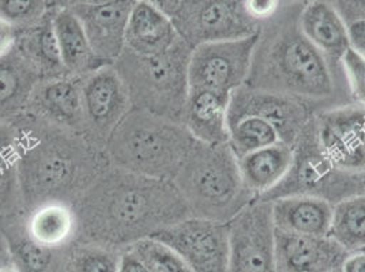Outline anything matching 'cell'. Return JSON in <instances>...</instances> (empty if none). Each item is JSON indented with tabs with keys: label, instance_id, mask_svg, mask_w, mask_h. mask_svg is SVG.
Segmentation results:
<instances>
[{
	"label": "cell",
	"instance_id": "cell-16",
	"mask_svg": "<svg viewBox=\"0 0 365 272\" xmlns=\"http://www.w3.org/2000/svg\"><path fill=\"white\" fill-rule=\"evenodd\" d=\"M137 0H109L94 6H79L71 11L81 21L94 55L112 66L125 48V31Z\"/></svg>",
	"mask_w": 365,
	"mask_h": 272
},
{
	"label": "cell",
	"instance_id": "cell-33",
	"mask_svg": "<svg viewBox=\"0 0 365 272\" xmlns=\"http://www.w3.org/2000/svg\"><path fill=\"white\" fill-rule=\"evenodd\" d=\"M354 104L365 109V56L350 48L341 61Z\"/></svg>",
	"mask_w": 365,
	"mask_h": 272
},
{
	"label": "cell",
	"instance_id": "cell-2",
	"mask_svg": "<svg viewBox=\"0 0 365 272\" xmlns=\"http://www.w3.org/2000/svg\"><path fill=\"white\" fill-rule=\"evenodd\" d=\"M18 150L22 210L26 215L46 203L73 206L109 167L107 152L83 134L24 115L10 122Z\"/></svg>",
	"mask_w": 365,
	"mask_h": 272
},
{
	"label": "cell",
	"instance_id": "cell-24",
	"mask_svg": "<svg viewBox=\"0 0 365 272\" xmlns=\"http://www.w3.org/2000/svg\"><path fill=\"white\" fill-rule=\"evenodd\" d=\"M51 10L53 11V28L67 74L85 76L108 66L94 55L81 21L71 10Z\"/></svg>",
	"mask_w": 365,
	"mask_h": 272
},
{
	"label": "cell",
	"instance_id": "cell-4",
	"mask_svg": "<svg viewBox=\"0 0 365 272\" xmlns=\"http://www.w3.org/2000/svg\"><path fill=\"white\" fill-rule=\"evenodd\" d=\"M195 143L182 122L131 108L109 137L106 152L113 167L173 182Z\"/></svg>",
	"mask_w": 365,
	"mask_h": 272
},
{
	"label": "cell",
	"instance_id": "cell-8",
	"mask_svg": "<svg viewBox=\"0 0 365 272\" xmlns=\"http://www.w3.org/2000/svg\"><path fill=\"white\" fill-rule=\"evenodd\" d=\"M260 31L250 37L195 46L188 66L190 89L232 94L243 88L251 71Z\"/></svg>",
	"mask_w": 365,
	"mask_h": 272
},
{
	"label": "cell",
	"instance_id": "cell-9",
	"mask_svg": "<svg viewBox=\"0 0 365 272\" xmlns=\"http://www.w3.org/2000/svg\"><path fill=\"white\" fill-rule=\"evenodd\" d=\"M228 224V272H277L272 202L254 200Z\"/></svg>",
	"mask_w": 365,
	"mask_h": 272
},
{
	"label": "cell",
	"instance_id": "cell-20",
	"mask_svg": "<svg viewBox=\"0 0 365 272\" xmlns=\"http://www.w3.org/2000/svg\"><path fill=\"white\" fill-rule=\"evenodd\" d=\"M274 227L305 236H329L333 204L318 197L290 195L270 200Z\"/></svg>",
	"mask_w": 365,
	"mask_h": 272
},
{
	"label": "cell",
	"instance_id": "cell-27",
	"mask_svg": "<svg viewBox=\"0 0 365 272\" xmlns=\"http://www.w3.org/2000/svg\"><path fill=\"white\" fill-rule=\"evenodd\" d=\"M25 215L21 202L14 127L0 121V225Z\"/></svg>",
	"mask_w": 365,
	"mask_h": 272
},
{
	"label": "cell",
	"instance_id": "cell-5",
	"mask_svg": "<svg viewBox=\"0 0 365 272\" xmlns=\"http://www.w3.org/2000/svg\"><path fill=\"white\" fill-rule=\"evenodd\" d=\"M173 182L191 216L229 222L257 200L244 185L237 157L229 143L197 140Z\"/></svg>",
	"mask_w": 365,
	"mask_h": 272
},
{
	"label": "cell",
	"instance_id": "cell-17",
	"mask_svg": "<svg viewBox=\"0 0 365 272\" xmlns=\"http://www.w3.org/2000/svg\"><path fill=\"white\" fill-rule=\"evenodd\" d=\"M348 252L329 236H305L275 229L277 272H331Z\"/></svg>",
	"mask_w": 365,
	"mask_h": 272
},
{
	"label": "cell",
	"instance_id": "cell-6",
	"mask_svg": "<svg viewBox=\"0 0 365 272\" xmlns=\"http://www.w3.org/2000/svg\"><path fill=\"white\" fill-rule=\"evenodd\" d=\"M191 52L192 48L182 38L154 55H138L124 48L113 67L127 88L133 108L182 122L190 91Z\"/></svg>",
	"mask_w": 365,
	"mask_h": 272
},
{
	"label": "cell",
	"instance_id": "cell-29",
	"mask_svg": "<svg viewBox=\"0 0 365 272\" xmlns=\"http://www.w3.org/2000/svg\"><path fill=\"white\" fill-rule=\"evenodd\" d=\"M278 142L281 140L277 130L257 116H245L229 125V146L237 158Z\"/></svg>",
	"mask_w": 365,
	"mask_h": 272
},
{
	"label": "cell",
	"instance_id": "cell-39",
	"mask_svg": "<svg viewBox=\"0 0 365 272\" xmlns=\"http://www.w3.org/2000/svg\"><path fill=\"white\" fill-rule=\"evenodd\" d=\"M342 272H365V248L350 252L341 264Z\"/></svg>",
	"mask_w": 365,
	"mask_h": 272
},
{
	"label": "cell",
	"instance_id": "cell-46",
	"mask_svg": "<svg viewBox=\"0 0 365 272\" xmlns=\"http://www.w3.org/2000/svg\"><path fill=\"white\" fill-rule=\"evenodd\" d=\"M363 249H364V248H363Z\"/></svg>",
	"mask_w": 365,
	"mask_h": 272
},
{
	"label": "cell",
	"instance_id": "cell-32",
	"mask_svg": "<svg viewBox=\"0 0 365 272\" xmlns=\"http://www.w3.org/2000/svg\"><path fill=\"white\" fill-rule=\"evenodd\" d=\"M48 11V0H0V18L19 31L37 22Z\"/></svg>",
	"mask_w": 365,
	"mask_h": 272
},
{
	"label": "cell",
	"instance_id": "cell-30",
	"mask_svg": "<svg viewBox=\"0 0 365 272\" xmlns=\"http://www.w3.org/2000/svg\"><path fill=\"white\" fill-rule=\"evenodd\" d=\"M122 253L115 248L97 244L76 246L67 258V272H118Z\"/></svg>",
	"mask_w": 365,
	"mask_h": 272
},
{
	"label": "cell",
	"instance_id": "cell-11",
	"mask_svg": "<svg viewBox=\"0 0 365 272\" xmlns=\"http://www.w3.org/2000/svg\"><path fill=\"white\" fill-rule=\"evenodd\" d=\"M150 237L172 248L192 272H228V222L188 216Z\"/></svg>",
	"mask_w": 365,
	"mask_h": 272
},
{
	"label": "cell",
	"instance_id": "cell-41",
	"mask_svg": "<svg viewBox=\"0 0 365 272\" xmlns=\"http://www.w3.org/2000/svg\"><path fill=\"white\" fill-rule=\"evenodd\" d=\"M109 0H48V9H74L79 6H94L107 3Z\"/></svg>",
	"mask_w": 365,
	"mask_h": 272
},
{
	"label": "cell",
	"instance_id": "cell-45",
	"mask_svg": "<svg viewBox=\"0 0 365 272\" xmlns=\"http://www.w3.org/2000/svg\"><path fill=\"white\" fill-rule=\"evenodd\" d=\"M363 180H364V187H365V172L363 173Z\"/></svg>",
	"mask_w": 365,
	"mask_h": 272
},
{
	"label": "cell",
	"instance_id": "cell-38",
	"mask_svg": "<svg viewBox=\"0 0 365 272\" xmlns=\"http://www.w3.org/2000/svg\"><path fill=\"white\" fill-rule=\"evenodd\" d=\"M139 1H146L152 4L153 7H155L163 14H165L170 21H175L178 16H180L188 0H139Z\"/></svg>",
	"mask_w": 365,
	"mask_h": 272
},
{
	"label": "cell",
	"instance_id": "cell-31",
	"mask_svg": "<svg viewBox=\"0 0 365 272\" xmlns=\"http://www.w3.org/2000/svg\"><path fill=\"white\" fill-rule=\"evenodd\" d=\"M150 272H192L172 248L152 237L142 239L128 248Z\"/></svg>",
	"mask_w": 365,
	"mask_h": 272
},
{
	"label": "cell",
	"instance_id": "cell-14",
	"mask_svg": "<svg viewBox=\"0 0 365 272\" xmlns=\"http://www.w3.org/2000/svg\"><path fill=\"white\" fill-rule=\"evenodd\" d=\"M245 116H257L270 122L279 140L290 147H294L307 124L314 117L304 101L275 91L243 86L230 94L229 125Z\"/></svg>",
	"mask_w": 365,
	"mask_h": 272
},
{
	"label": "cell",
	"instance_id": "cell-22",
	"mask_svg": "<svg viewBox=\"0 0 365 272\" xmlns=\"http://www.w3.org/2000/svg\"><path fill=\"white\" fill-rule=\"evenodd\" d=\"M245 188L257 197H266L288 176L293 162V147L278 142L237 158Z\"/></svg>",
	"mask_w": 365,
	"mask_h": 272
},
{
	"label": "cell",
	"instance_id": "cell-10",
	"mask_svg": "<svg viewBox=\"0 0 365 272\" xmlns=\"http://www.w3.org/2000/svg\"><path fill=\"white\" fill-rule=\"evenodd\" d=\"M172 22L192 49L206 43L250 37L262 29L247 14L243 0H188Z\"/></svg>",
	"mask_w": 365,
	"mask_h": 272
},
{
	"label": "cell",
	"instance_id": "cell-13",
	"mask_svg": "<svg viewBox=\"0 0 365 272\" xmlns=\"http://www.w3.org/2000/svg\"><path fill=\"white\" fill-rule=\"evenodd\" d=\"M320 149L339 170L365 172V109L339 105L314 116Z\"/></svg>",
	"mask_w": 365,
	"mask_h": 272
},
{
	"label": "cell",
	"instance_id": "cell-37",
	"mask_svg": "<svg viewBox=\"0 0 365 272\" xmlns=\"http://www.w3.org/2000/svg\"><path fill=\"white\" fill-rule=\"evenodd\" d=\"M350 48L365 56V18L346 23Z\"/></svg>",
	"mask_w": 365,
	"mask_h": 272
},
{
	"label": "cell",
	"instance_id": "cell-3",
	"mask_svg": "<svg viewBox=\"0 0 365 272\" xmlns=\"http://www.w3.org/2000/svg\"><path fill=\"white\" fill-rule=\"evenodd\" d=\"M299 16L279 18L270 31L260 29L244 86L281 93L304 103L326 100L334 94L333 68L303 34Z\"/></svg>",
	"mask_w": 365,
	"mask_h": 272
},
{
	"label": "cell",
	"instance_id": "cell-1",
	"mask_svg": "<svg viewBox=\"0 0 365 272\" xmlns=\"http://www.w3.org/2000/svg\"><path fill=\"white\" fill-rule=\"evenodd\" d=\"M76 236L88 244L127 248L191 216L170 180L110 167L73 204Z\"/></svg>",
	"mask_w": 365,
	"mask_h": 272
},
{
	"label": "cell",
	"instance_id": "cell-23",
	"mask_svg": "<svg viewBox=\"0 0 365 272\" xmlns=\"http://www.w3.org/2000/svg\"><path fill=\"white\" fill-rule=\"evenodd\" d=\"M16 51L41 79L70 75L61 61L51 9L37 22L19 31Z\"/></svg>",
	"mask_w": 365,
	"mask_h": 272
},
{
	"label": "cell",
	"instance_id": "cell-26",
	"mask_svg": "<svg viewBox=\"0 0 365 272\" xmlns=\"http://www.w3.org/2000/svg\"><path fill=\"white\" fill-rule=\"evenodd\" d=\"M25 226L37 244L56 249L76 237V212L70 204L46 203L25 215Z\"/></svg>",
	"mask_w": 365,
	"mask_h": 272
},
{
	"label": "cell",
	"instance_id": "cell-42",
	"mask_svg": "<svg viewBox=\"0 0 365 272\" xmlns=\"http://www.w3.org/2000/svg\"><path fill=\"white\" fill-rule=\"evenodd\" d=\"M0 272H21L16 266H3L0 267Z\"/></svg>",
	"mask_w": 365,
	"mask_h": 272
},
{
	"label": "cell",
	"instance_id": "cell-19",
	"mask_svg": "<svg viewBox=\"0 0 365 272\" xmlns=\"http://www.w3.org/2000/svg\"><path fill=\"white\" fill-rule=\"evenodd\" d=\"M299 25L308 41L333 68L350 49L348 26L344 18L326 0H312L300 10Z\"/></svg>",
	"mask_w": 365,
	"mask_h": 272
},
{
	"label": "cell",
	"instance_id": "cell-40",
	"mask_svg": "<svg viewBox=\"0 0 365 272\" xmlns=\"http://www.w3.org/2000/svg\"><path fill=\"white\" fill-rule=\"evenodd\" d=\"M118 272H150V270L131 251L125 249L122 253Z\"/></svg>",
	"mask_w": 365,
	"mask_h": 272
},
{
	"label": "cell",
	"instance_id": "cell-28",
	"mask_svg": "<svg viewBox=\"0 0 365 272\" xmlns=\"http://www.w3.org/2000/svg\"><path fill=\"white\" fill-rule=\"evenodd\" d=\"M329 237L348 253L365 248V194L335 203Z\"/></svg>",
	"mask_w": 365,
	"mask_h": 272
},
{
	"label": "cell",
	"instance_id": "cell-18",
	"mask_svg": "<svg viewBox=\"0 0 365 272\" xmlns=\"http://www.w3.org/2000/svg\"><path fill=\"white\" fill-rule=\"evenodd\" d=\"M229 94L190 89L182 124L198 142L206 145L229 143Z\"/></svg>",
	"mask_w": 365,
	"mask_h": 272
},
{
	"label": "cell",
	"instance_id": "cell-25",
	"mask_svg": "<svg viewBox=\"0 0 365 272\" xmlns=\"http://www.w3.org/2000/svg\"><path fill=\"white\" fill-rule=\"evenodd\" d=\"M41 78L16 49L0 59V121L13 122L25 115L34 86Z\"/></svg>",
	"mask_w": 365,
	"mask_h": 272
},
{
	"label": "cell",
	"instance_id": "cell-44",
	"mask_svg": "<svg viewBox=\"0 0 365 272\" xmlns=\"http://www.w3.org/2000/svg\"><path fill=\"white\" fill-rule=\"evenodd\" d=\"M331 272H342V271H341V267H339V268H336V270H334V271H331Z\"/></svg>",
	"mask_w": 365,
	"mask_h": 272
},
{
	"label": "cell",
	"instance_id": "cell-34",
	"mask_svg": "<svg viewBox=\"0 0 365 272\" xmlns=\"http://www.w3.org/2000/svg\"><path fill=\"white\" fill-rule=\"evenodd\" d=\"M247 14L258 23L270 21L278 11L281 0H243Z\"/></svg>",
	"mask_w": 365,
	"mask_h": 272
},
{
	"label": "cell",
	"instance_id": "cell-15",
	"mask_svg": "<svg viewBox=\"0 0 365 272\" xmlns=\"http://www.w3.org/2000/svg\"><path fill=\"white\" fill-rule=\"evenodd\" d=\"M82 78L63 75L41 79L31 91L25 115L61 130L83 134Z\"/></svg>",
	"mask_w": 365,
	"mask_h": 272
},
{
	"label": "cell",
	"instance_id": "cell-36",
	"mask_svg": "<svg viewBox=\"0 0 365 272\" xmlns=\"http://www.w3.org/2000/svg\"><path fill=\"white\" fill-rule=\"evenodd\" d=\"M19 29L0 18V59L6 58L16 49Z\"/></svg>",
	"mask_w": 365,
	"mask_h": 272
},
{
	"label": "cell",
	"instance_id": "cell-7",
	"mask_svg": "<svg viewBox=\"0 0 365 272\" xmlns=\"http://www.w3.org/2000/svg\"><path fill=\"white\" fill-rule=\"evenodd\" d=\"M365 194L363 173L339 170L322 152L314 117L293 147V162L288 176L263 200L290 195H311L329 200L333 206L345 197Z\"/></svg>",
	"mask_w": 365,
	"mask_h": 272
},
{
	"label": "cell",
	"instance_id": "cell-35",
	"mask_svg": "<svg viewBox=\"0 0 365 272\" xmlns=\"http://www.w3.org/2000/svg\"><path fill=\"white\" fill-rule=\"evenodd\" d=\"M348 23L365 18V0H326Z\"/></svg>",
	"mask_w": 365,
	"mask_h": 272
},
{
	"label": "cell",
	"instance_id": "cell-12",
	"mask_svg": "<svg viewBox=\"0 0 365 272\" xmlns=\"http://www.w3.org/2000/svg\"><path fill=\"white\" fill-rule=\"evenodd\" d=\"M82 103L83 135L94 146L106 150L109 137L133 108L127 88L113 64L82 78Z\"/></svg>",
	"mask_w": 365,
	"mask_h": 272
},
{
	"label": "cell",
	"instance_id": "cell-43",
	"mask_svg": "<svg viewBox=\"0 0 365 272\" xmlns=\"http://www.w3.org/2000/svg\"><path fill=\"white\" fill-rule=\"evenodd\" d=\"M282 1V0H281ZM287 1H290V3H293V4H308L309 1H312V0H287Z\"/></svg>",
	"mask_w": 365,
	"mask_h": 272
},
{
	"label": "cell",
	"instance_id": "cell-21",
	"mask_svg": "<svg viewBox=\"0 0 365 272\" xmlns=\"http://www.w3.org/2000/svg\"><path fill=\"white\" fill-rule=\"evenodd\" d=\"M182 37L173 22L146 1L137 0L125 31V49L138 55H154L175 46Z\"/></svg>",
	"mask_w": 365,
	"mask_h": 272
}]
</instances>
